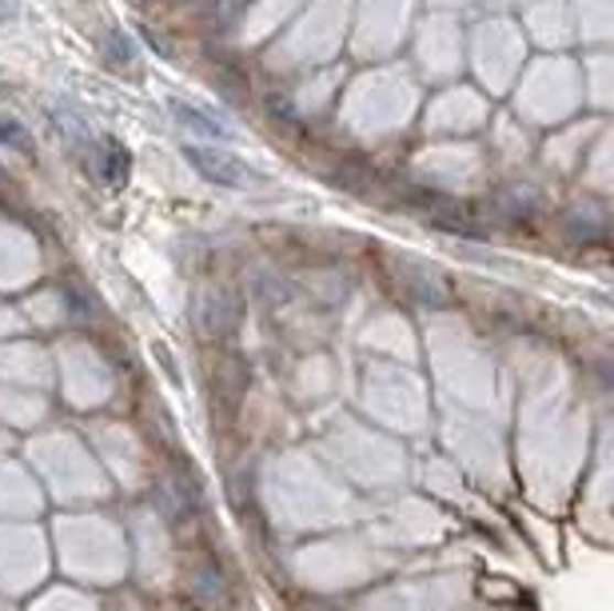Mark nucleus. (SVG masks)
<instances>
[{"instance_id": "f257e3e1", "label": "nucleus", "mask_w": 614, "mask_h": 611, "mask_svg": "<svg viewBox=\"0 0 614 611\" xmlns=\"http://www.w3.org/2000/svg\"><path fill=\"white\" fill-rule=\"evenodd\" d=\"M184 157H187V164L208 180V184H216V189H248L251 169L240 157L216 152V148H208V144H187Z\"/></svg>"}, {"instance_id": "f03ea898", "label": "nucleus", "mask_w": 614, "mask_h": 611, "mask_svg": "<svg viewBox=\"0 0 614 611\" xmlns=\"http://www.w3.org/2000/svg\"><path fill=\"white\" fill-rule=\"evenodd\" d=\"M128 152H125V144L120 140H105L100 144V152H96V172H100V180H105L108 189H120L128 180Z\"/></svg>"}, {"instance_id": "7ed1b4c3", "label": "nucleus", "mask_w": 614, "mask_h": 611, "mask_svg": "<svg viewBox=\"0 0 614 611\" xmlns=\"http://www.w3.org/2000/svg\"><path fill=\"white\" fill-rule=\"evenodd\" d=\"M172 112L180 117V125L192 128V132H200V137H212V140H224V137H228V128H224V125H212L208 112H200V108L184 105V100H172Z\"/></svg>"}, {"instance_id": "20e7f679", "label": "nucleus", "mask_w": 614, "mask_h": 611, "mask_svg": "<svg viewBox=\"0 0 614 611\" xmlns=\"http://www.w3.org/2000/svg\"><path fill=\"white\" fill-rule=\"evenodd\" d=\"M0 148H12V152H21V157H32V137L24 132L21 120L0 117Z\"/></svg>"}]
</instances>
